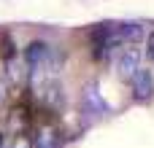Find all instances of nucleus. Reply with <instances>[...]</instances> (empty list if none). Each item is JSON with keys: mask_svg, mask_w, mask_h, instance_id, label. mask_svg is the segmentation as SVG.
<instances>
[{"mask_svg": "<svg viewBox=\"0 0 154 148\" xmlns=\"http://www.w3.org/2000/svg\"><path fill=\"white\" fill-rule=\"evenodd\" d=\"M51 59H54V51L49 43L43 40H32L24 46V62H27V73H35V70H49L51 73Z\"/></svg>", "mask_w": 154, "mask_h": 148, "instance_id": "nucleus-1", "label": "nucleus"}, {"mask_svg": "<svg viewBox=\"0 0 154 148\" xmlns=\"http://www.w3.org/2000/svg\"><path fill=\"white\" fill-rule=\"evenodd\" d=\"M138 67H141V49L138 46H122L116 51V73L130 81L138 73Z\"/></svg>", "mask_w": 154, "mask_h": 148, "instance_id": "nucleus-2", "label": "nucleus"}, {"mask_svg": "<svg viewBox=\"0 0 154 148\" xmlns=\"http://www.w3.org/2000/svg\"><path fill=\"white\" fill-rule=\"evenodd\" d=\"M130 84H133V97H135L138 102H146V100L154 97V75H152V70L138 67V73L130 78Z\"/></svg>", "mask_w": 154, "mask_h": 148, "instance_id": "nucleus-3", "label": "nucleus"}, {"mask_svg": "<svg viewBox=\"0 0 154 148\" xmlns=\"http://www.w3.org/2000/svg\"><path fill=\"white\" fill-rule=\"evenodd\" d=\"M35 148H57V132L54 129H41L38 140H35Z\"/></svg>", "mask_w": 154, "mask_h": 148, "instance_id": "nucleus-4", "label": "nucleus"}, {"mask_svg": "<svg viewBox=\"0 0 154 148\" xmlns=\"http://www.w3.org/2000/svg\"><path fill=\"white\" fill-rule=\"evenodd\" d=\"M146 57H149V59H154V32L146 38Z\"/></svg>", "mask_w": 154, "mask_h": 148, "instance_id": "nucleus-5", "label": "nucleus"}, {"mask_svg": "<svg viewBox=\"0 0 154 148\" xmlns=\"http://www.w3.org/2000/svg\"><path fill=\"white\" fill-rule=\"evenodd\" d=\"M14 148H32L30 146V140H27V138H19V140H16V146Z\"/></svg>", "mask_w": 154, "mask_h": 148, "instance_id": "nucleus-6", "label": "nucleus"}, {"mask_svg": "<svg viewBox=\"0 0 154 148\" xmlns=\"http://www.w3.org/2000/svg\"><path fill=\"white\" fill-rule=\"evenodd\" d=\"M0 146H3V138H0Z\"/></svg>", "mask_w": 154, "mask_h": 148, "instance_id": "nucleus-7", "label": "nucleus"}]
</instances>
